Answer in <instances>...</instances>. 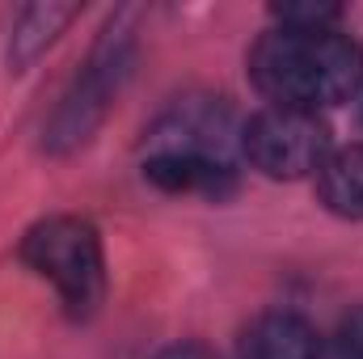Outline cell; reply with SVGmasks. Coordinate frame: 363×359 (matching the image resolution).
I'll return each mask as SVG.
<instances>
[{
	"instance_id": "obj_1",
	"label": "cell",
	"mask_w": 363,
	"mask_h": 359,
	"mask_svg": "<svg viewBox=\"0 0 363 359\" xmlns=\"http://www.w3.org/2000/svg\"><path fill=\"white\" fill-rule=\"evenodd\" d=\"M250 77L271 106L325 110L363 85V47L338 30H271L250 51Z\"/></svg>"
},
{
	"instance_id": "obj_2",
	"label": "cell",
	"mask_w": 363,
	"mask_h": 359,
	"mask_svg": "<svg viewBox=\"0 0 363 359\" xmlns=\"http://www.w3.org/2000/svg\"><path fill=\"white\" fill-rule=\"evenodd\" d=\"M21 258L43 279L55 283L60 300L72 313H93L97 309V300L106 292V263H101L97 228L89 220H77V216L38 220L21 241Z\"/></svg>"
},
{
	"instance_id": "obj_3",
	"label": "cell",
	"mask_w": 363,
	"mask_h": 359,
	"mask_svg": "<svg viewBox=\"0 0 363 359\" xmlns=\"http://www.w3.org/2000/svg\"><path fill=\"white\" fill-rule=\"evenodd\" d=\"M241 148L250 157V165L267 178H308L325 165L330 148V127L321 123V114L313 110H291V106H267L258 110L245 131H241Z\"/></svg>"
},
{
	"instance_id": "obj_4",
	"label": "cell",
	"mask_w": 363,
	"mask_h": 359,
	"mask_svg": "<svg viewBox=\"0 0 363 359\" xmlns=\"http://www.w3.org/2000/svg\"><path fill=\"white\" fill-rule=\"evenodd\" d=\"M144 178L169 194H224L233 186L228 161L199 157V153H152L144 161Z\"/></svg>"
},
{
	"instance_id": "obj_5",
	"label": "cell",
	"mask_w": 363,
	"mask_h": 359,
	"mask_svg": "<svg viewBox=\"0 0 363 359\" xmlns=\"http://www.w3.org/2000/svg\"><path fill=\"white\" fill-rule=\"evenodd\" d=\"M241 359H321V343H317V330L304 317L267 313L245 330Z\"/></svg>"
},
{
	"instance_id": "obj_6",
	"label": "cell",
	"mask_w": 363,
	"mask_h": 359,
	"mask_svg": "<svg viewBox=\"0 0 363 359\" xmlns=\"http://www.w3.org/2000/svg\"><path fill=\"white\" fill-rule=\"evenodd\" d=\"M317 190L334 216L363 220V144L334 148L325 157V165L317 170Z\"/></svg>"
},
{
	"instance_id": "obj_7",
	"label": "cell",
	"mask_w": 363,
	"mask_h": 359,
	"mask_svg": "<svg viewBox=\"0 0 363 359\" xmlns=\"http://www.w3.org/2000/svg\"><path fill=\"white\" fill-rule=\"evenodd\" d=\"M72 17H77L72 4H30V9H21V17L13 26V43H9V64H17V68L30 64Z\"/></svg>"
},
{
	"instance_id": "obj_8",
	"label": "cell",
	"mask_w": 363,
	"mask_h": 359,
	"mask_svg": "<svg viewBox=\"0 0 363 359\" xmlns=\"http://www.w3.org/2000/svg\"><path fill=\"white\" fill-rule=\"evenodd\" d=\"M274 17L279 30H334L342 9L325 0H300V4H274Z\"/></svg>"
},
{
	"instance_id": "obj_9",
	"label": "cell",
	"mask_w": 363,
	"mask_h": 359,
	"mask_svg": "<svg viewBox=\"0 0 363 359\" xmlns=\"http://www.w3.org/2000/svg\"><path fill=\"white\" fill-rule=\"evenodd\" d=\"M334 359H363V304L342 317L334 334Z\"/></svg>"
},
{
	"instance_id": "obj_10",
	"label": "cell",
	"mask_w": 363,
	"mask_h": 359,
	"mask_svg": "<svg viewBox=\"0 0 363 359\" xmlns=\"http://www.w3.org/2000/svg\"><path fill=\"white\" fill-rule=\"evenodd\" d=\"M157 359H216L207 347H199V343H178V347H169V351H161Z\"/></svg>"
}]
</instances>
